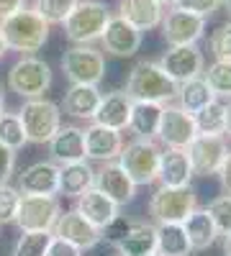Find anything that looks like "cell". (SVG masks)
<instances>
[{"instance_id": "5bb4252c", "label": "cell", "mask_w": 231, "mask_h": 256, "mask_svg": "<svg viewBox=\"0 0 231 256\" xmlns=\"http://www.w3.org/2000/svg\"><path fill=\"white\" fill-rule=\"evenodd\" d=\"M52 236H57V238H62V241L77 246L82 254L93 251L95 246L103 244V241H100V230H98L93 223H88L77 210H62V216L57 218V223H54V228H52Z\"/></svg>"}, {"instance_id": "4316f807", "label": "cell", "mask_w": 231, "mask_h": 256, "mask_svg": "<svg viewBox=\"0 0 231 256\" xmlns=\"http://www.w3.org/2000/svg\"><path fill=\"white\" fill-rule=\"evenodd\" d=\"M182 228H185V236L190 241L193 251H205L218 241V230H216V226H213L205 208H195L190 216L182 220Z\"/></svg>"}, {"instance_id": "f1b7e54d", "label": "cell", "mask_w": 231, "mask_h": 256, "mask_svg": "<svg viewBox=\"0 0 231 256\" xmlns=\"http://www.w3.org/2000/svg\"><path fill=\"white\" fill-rule=\"evenodd\" d=\"M211 100H216V98H213L211 88L205 84L203 74H200V77H195V80H187V82L177 84L175 105H180V108H182L185 113L195 116V113H198L200 108H205V105L211 102Z\"/></svg>"}, {"instance_id": "7a4b0ae2", "label": "cell", "mask_w": 231, "mask_h": 256, "mask_svg": "<svg viewBox=\"0 0 231 256\" xmlns=\"http://www.w3.org/2000/svg\"><path fill=\"white\" fill-rule=\"evenodd\" d=\"M126 95L131 100H141V102H157V105H167L175 102L177 95V82H172L164 74V70L157 64V59H141L134 64V70L129 72L126 80Z\"/></svg>"}, {"instance_id": "9a60e30c", "label": "cell", "mask_w": 231, "mask_h": 256, "mask_svg": "<svg viewBox=\"0 0 231 256\" xmlns=\"http://www.w3.org/2000/svg\"><path fill=\"white\" fill-rule=\"evenodd\" d=\"M93 187L100 192V195H106L113 205H118V208L134 202V198H136V184L121 169L118 162L100 164V169H95V184Z\"/></svg>"}, {"instance_id": "c3c4849f", "label": "cell", "mask_w": 231, "mask_h": 256, "mask_svg": "<svg viewBox=\"0 0 231 256\" xmlns=\"http://www.w3.org/2000/svg\"><path fill=\"white\" fill-rule=\"evenodd\" d=\"M223 254L231 256V233H228V236H223Z\"/></svg>"}, {"instance_id": "8fae6325", "label": "cell", "mask_w": 231, "mask_h": 256, "mask_svg": "<svg viewBox=\"0 0 231 256\" xmlns=\"http://www.w3.org/2000/svg\"><path fill=\"white\" fill-rule=\"evenodd\" d=\"M159 28H162V38L167 41V46L198 44L205 34V18L172 6V8H164Z\"/></svg>"}, {"instance_id": "2e32d148", "label": "cell", "mask_w": 231, "mask_h": 256, "mask_svg": "<svg viewBox=\"0 0 231 256\" xmlns=\"http://www.w3.org/2000/svg\"><path fill=\"white\" fill-rule=\"evenodd\" d=\"M141 38H144L141 31H136L131 24H126L123 18L111 16L106 31H103V36H100V44H103L100 52L111 54L116 59H129L141 49Z\"/></svg>"}, {"instance_id": "83f0119b", "label": "cell", "mask_w": 231, "mask_h": 256, "mask_svg": "<svg viewBox=\"0 0 231 256\" xmlns=\"http://www.w3.org/2000/svg\"><path fill=\"white\" fill-rule=\"evenodd\" d=\"M159 118H162V105L134 100L131 102V116H129V128H126V131H131L139 138H154L157 141Z\"/></svg>"}, {"instance_id": "d6986e66", "label": "cell", "mask_w": 231, "mask_h": 256, "mask_svg": "<svg viewBox=\"0 0 231 256\" xmlns=\"http://www.w3.org/2000/svg\"><path fill=\"white\" fill-rule=\"evenodd\" d=\"M121 148H123L121 131L103 128V126H95V123H90L85 128V159L88 162H98V164L116 162Z\"/></svg>"}, {"instance_id": "7dc6e473", "label": "cell", "mask_w": 231, "mask_h": 256, "mask_svg": "<svg viewBox=\"0 0 231 256\" xmlns=\"http://www.w3.org/2000/svg\"><path fill=\"white\" fill-rule=\"evenodd\" d=\"M8 54V44H6V38H3V31H0V59H3Z\"/></svg>"}, {"instance_id": "cb8c5ba5", "label": "cell", "mask_w": 231, "mask_h": 256, "mask_svg": "<svg viewBox=\"0 0 231 256\" xmlns=\"http://www.w3.org/2000/svg\"><path fill=\"white\" fill-rule=\"evenodd\" d=\"M100 98H103V92L95 84H70L59 108L77 120H93Z\"/></svg>"}, {"instance_id": "816d5d0a", "label": "cell", "mask_w": 231, "mask_h": 256, "mask_svg": "<svg viewBox=\"0 0 231 256\" xmlns=\"http://www.w3.org/2000/svg\"><path fill=\"white\" fill-rule=\"evenodd\" d=\"M149 256H162V254H157V251H154V254H149Z\"/></svg>"}, {"instance_id": "3957f363", "label": "cell", "mask_w": 231, "mask_h": 256, "mask_svg": "<svg viewBox=\"0 0 231 256\" xmlns=\"http://www.w3.org/2000/svg\"><path fill=\"white\" fill-rule=\"evenodd\" d=\"M111 8L100 0H77L70 16L65 18V36L70 44H90L95 46V41H100L103 31H106L111 20Z\"/></svg>"}, {"instance_id": "e575fe53", "label": "cell", "mask_w": 231, "mask_h": 256, "mask_svg": "<svg viewBox=\"0 0 231 256\" xmlns=\"http://www.w3.org/2000/svg\"><path fill=\"white\" fill-rule=\"evenodd\" d=\"M75 3L77 0H34L31 8L44 18L49 26H54V24H65V18L70 16Z\"/></svg>"}, {"instance_id": "5b68a950", "label": "cell", "mask_w": 231, "mask_h": 256, "mask_svg": "<svg viewBox=\"0 0 231 256\" xmlns=\"http://www.w3.org/2000/svg\"><path fill=\"white\" fill-rule=\"evenodd\" d=\"M198 208V192L193 184H182V187H157L149 198V218L154 226L164 223H182L190 212Z\"/></svg>"}, {"instance_id": "681fc988", "label": "cell", "mask_w": 231, "mask_h": 256, "mask_svg": "<svg viewBox=\"0 0 231 256\" xmlns=\"http://www.w3.org/2000/svg\"><path fill=\"white\" fill-rule=\"evenodd\" d=\"M157 3H159L162 8H172V6H177V0H157Z\"/></svg>"}, {"instance_id": "44dd1931", "label": "cell", "mask_w": 231, "mask_h": 256, "mask_svg": "<svg viewBox=\"0 0 231 256\" xmlns=\"http://www.w3.org/2000/svg\"><path fill=\"white\" fill-rule=\"evenodd\" d=\"M193 166L187 159L185 148H162L159 154V169H157V182L162 187H182L193 182Z\"/></svg>"}, {"instance_id": "f546056e", "label": "cell", "mask_w": 231, "mask_h": 256, "mask_svg": "<svg viewBox=\"0 0 231 256\" xmlns=\"http://www.w3.org/2000/svg\"><path fill=\"white\" fill-rule=\"evenodd\" d=\"M157 254L162 256H190L193 254L182 223L157 226Z\"/></svg>"}, {"instance_id": "b9f144b4", "label": "cell", "mask_w": 231, "mask_h": 256, "mask_svg": "<svg viewBox=\"0 0 231 256\" xmlns=\"http://www.w3.org/2000/svg\"><path fill=\"white\" fill-rule=\"evenodd\" d=\"M47 256H82V251H80L77 246L67 244V241L52 236V244H49V248H47Z\"/></svg>"}, {"instance_id": "ee69618b", "label": "cell", "mask_w": 231, "mask_h": 256, "mask_svg": "<svg viewBox=\"0 0 231 256\" xmlns=\"http://www.w3.org/2000/svg\"><path fill=\"white\" fill-rule=\"evenodd\" d=\"M26 3H29V0H0V20H6L16 10L26 8Z\"/></svg>"}, {"instance_id": "6da1fadb", "label": "cell", "mask_w": 231, "mask_h": 256, "mask_svg": "<svg viewBox=\"0 0 231 256\" xmlns=\"http://www.w3.org/2000/svg\"><path fill=\"white\" fill-rule=\"evenodd\" d=\"M49 24L34 8H21L6 20H0V31L8 44V52H18L21 56H31L44 49L49 41Z\"/></svg>"}, {"instance_id": "4fadbf2b", "label": "cell", "mask_w": 231, "mask_h": 256, "mask_svg": "<svg viewBox=\"0 0 231 256\" xmlns=\"http://www.w3.org/2000/svg\"><path fill=\"white\" fill-rule=\"evenodd\" d=\"M185 152H187V159H190L195 177H216L218 166L223 164V159L228 154V138L198 134Z\"/></svg>"}, {"instance_id": "f6af8a7d", "label": "cell", "mask_w": 231, "mask_h": 256, "mask_svg": "<svg viewBox=\"0 0 231 256\" xmlns=\"http://www.w3.org/2000/svg\"><path fill=\"white\" fill-rule=\"evenodd\" d=\"M223 136L231 138V100L223 102Z\"/></svg>"}, {"instance_id": "4dcf8cb0", "label": "cell", "mask_w": 231, "mask_h": 256, "mask_svg": "<svg viewBox=\"0 0 231 256\" xmlns=\"http://www.w3.org/2000/svg\"><path fill=\"white\" fill-rule=\"evenodd\" d=\"M195 131L203 136H223V100H211L195 116Z\"/></svg>"}, {"instance_id": "ab89813d", "label": "cell", "mask_w": 231, "mask_h": 256, "mask_svg": "<svg viewBox=\"0 0 231 256\" xmlns=\"http://www.w3.org/2000/svg\"><path fill=\"white\" fill-rule=\"evenodd\" d=\"M177 8L193 13V16H200V18H211L218 8H221V0H177Z\"/></svg>"}, {"instance_id": "9c48e42d", "label": "cell", "mask_w": 231, "mask_h": 256, "mask_svg": "<svg viewBox=\"0 0 231 256\" xmlns=\"http://www.w3.org/2000/svg\"><path fill=\"white\" fill-rule=\"evenodd\" d=\"M62 216V205L57 195H21L16 226L21 230H49Z\"/></svg>"}, {"instance_id": "8992f818", "label": "cell", "mask_w": 231, "mask_h": 256, "mask_svg": "<svg viewBox=\"0 0 231 256\" xmlns=\"http://www.w3.org/2000/svg\"><path fill=\"white\" fill-rule=\"evenodd\" d=\"M159 154H162V148H159V144L154 138L134 136L129 144H123L116 162L121 164L123 172L131 177V182L136 187H144V184H154L157 182Z\"/></svg>"}, {"instance_id": "7c38bea8", "label": "cell", "mask_w": 231, "mask_h": 256, "mask_svg": "<svg viewBox=\"0 0 231 256\" xmlns=\"http://www.w3.org/2000/svg\"><path fill=\"white\" fill-rule=\"evenodd\" d=\"M195 136H198V131H195V120L190 113H185L175 102L162 105L157 141L164 148H187Z\"/></svg>"}, {"instance_id": "603a6c76", "label": "cell", "mask_w": 231, "mask_h": 256, "mask_svg": "<svg viewBox=\"0 0 231 256\" xmlns=\"http://www.w3.org/2000/svg\"><path fill=\"white\" fill-rule=\"evenodd\" d=\"M164 8L157 0H121L118 3V18L131 24L136 31H154L162 24Z\"/></svg>"}, {"instance_id": "ac0fdd59", "label": "cell", "mask_w": 231, "mask_h": 256, "mask_svg": "<svg viewBox=\"0 0 231 256\" xmlns=\"http://www.w3.org/2000/svg\"><path fill=\"white\" fill-rule=\"evenodd\" d=\"M49 146V159L54 164H72V162H85V128L75 123L59 126V131L52 136Z\"/></svg>"}, {"instance_id": "8d00e7d4", "label": "cell", "mask_w": 231, "mask_h": 256, "mask_svg": "<svg viewBox=\"0 0 231 256\" xmlns=\"http://www.w3.org/2000/svg\"><path fill=\"white\" fill-rule=\"evenodd\" d=\"M208 49L216 62H231V20L216 26V31L208 38Z\"/></svg>"}, {"instance_id": "484cf974", "label": "cell", "mask_w": 231, "mask_h": 256, "mask_svg": "<svg viewBox=\"0 0 231 256\" xmlns=\"http://www.w3.org/2000/svg\"><path fill=\"white\" fill-rule=\"evenodd\" d=\"M118 256H149L157 251V226L146 220H131L129 233L116 246Z\"/></svg>"}, {"instance_id": "f35d334b", "label": "cell", "mask_w": 231, "mask_h": 256, "mask_svg": "<svg viewBox=\"0 0 231 256\" xmlns=\"http://www.w3.org/2000/svg\"><path fill=\"white\" fill-rule=\"evenodd\" d=\"M129 228H131V218H126V216H121V212H118V216L106 228H100V241H106L108 246L116 248L123 241L126 233H129Z\"/></svg>"}, {"instance_id": "f907efd6", "label": "cell", "mask_w": 231, "mask_h": 256, "mask_svg": "<svg viewBox=\"0 0 231 256\" xmlns=\"http://www.w3.org/2000/svg\"><path fill=\"white\" fill-rule=\"evenodd\" d=\"M221 6H223V8H226V13L231 16V0H221Z\"/></svg>"}, {"instance_id": "e0dca14e", "label": "cell", "mask_w": 231, "mask_h": 256, "mask_svg": "<svg viewBox=\"0 0 231 256\" xmlns=\"http://www.w3.org/2000/svg\"><path fill=\"white\" fill-rule=\"evenodd\" d=\"M16 190L21 195H57L59 190V164L52 159H41L29 164L18 174Z\"/></svg>"}, {"instance_id": "d590c367", "label": "cell", "mask_w": 231, "mask_h": 256, "mask_svg": "<svg viewBox=\"0 0 231 256\" xmlns=\"http://www.w3.org/2000/svg\"><path fill=\"white\" fill-rule=\"evenodd\" d=\"M208 216H211L218 236H228L231 233V195H218L208 202Z\"/></svg>"}, {"instance_id": "52a82bcc", "label": "cell", "mask_w": 231, "mask_h": 256, "mask_svg": "<svg viewBox=\"0 0 231 256\" xmlns=\"http://www.w3.org/2000/svg\"><path fill=\"white\" fill-rule=\"evenodd\" d=\"M18 118L29 144H49L62 126V108L49 98H34L24 100Z\"/></svg>"}, {"instance_id": "d6a6232c", "label": "cell", "mask_w": 231, "mask_h": 256, "mask_svg": "<svg viewBox=\"0 0 231 256\" xmlns=\"http://www.w3.org/2000/svg\"><path fill=\"white\" fill-rule=\"evenodd\" d=\"M49 244H52L49 230H21L11 256H47Z\"/></svg>"}, {"instance_id": "836d02e7", "label": "cell", "mask_w": 231, "mask_h": 256, "mask_svg": "<svg viewBox=\"0 0 231 256\" xmlns=\"http://www.w3.org/2000/svg\"><path fill=\"white\" fill-rule=\"evenodd\" d=\"M0 144L13 148V152H21V148L29 144L18 113H3L0 116Z\"/></svg>"}, {"instance_id": "7402d4cb", "label": "cell", "mask_w": 231, "mask_h": 256, "mask_svg": "<svg viewBox=\"0 0 231 256\" xmlns=\"http://www.w3.org/2000/svg\"><path fill=\"white\" fill-rule=\"evenodd\" d=\"M95 184V169L93 164L85 162H72V164H62L59 166V190L57 198H67V200H77L80 195H85L88 190H93Z\"/></svg>"}, {"instance_id": "30bf717a", "label": "cell", "mask_w": 231, "mask_h": 256, "mask_svg": "<svg viewBox=\"0 0 231 256\" xmlns=\"http://www.w3.org/2000/svg\"><path fill=\"white\" fill-rule=\"evenodd\" d=\"M157 64L164 70V74L172 82L182 84L187 80H195L205 70V56L198 44H185V46H167Z\"/></svg>"}, {"instance_id": "74e56055", "label": "cell", "mask_w": 231, "mask_h": 256, "mask_svg": "<svg viewBox=\"0 0 231 256\" xmlns=\"http://www.w3.org/2000/svg\"><path fill=\"white\" fill-rule=\"evenodd\" d=\"M18 202H21V192L16 190V184H11V182L0 184V226L16 223Z\"/></svg>"}, {"instance_id": "277c9868", "label": "cell", "mask_w": 231, "mask_h": 256, "mask_svg": "<svg viewBox=\"0 0 231 256\" xmlns=\"http://www.w3.org/2000/svg\"><path fill=\"white\" fill-rule=\"evenodd\" d=\"M54 82L49 62L39 59L36 54L31 56H21L13 67L8 70L6 84L8 90L16 92L21 100H34V98H44Z\"/></svg>"}, {"instance_id": "ba28073f", "label": "cell", "mask_w": 231, "mask_h": 256, "mask_svg": "<svg viewBox=\"0 0 231 256\" xmlns=\"http://www.w3.org/2000/svg\"><path fill=\"white\" fill-rule=\"evenodd\" d=\"M62 72L70 84H98L106 80V54L90 44H72L62 54Z\"/></svg>"}, {"instance_id": "d4e9b609", "label": "cell", "mask_w": 231, "mask_h": 256, "mask_svg": "<svg viewBox=\"0 0 231 256\" xmlns=\"http://www.w3.org/2000/svg\"><path fill=\"white\" fill-rule=\"evenodd\" d=\"M72 210H77L82 218H85L88 223H93L98 230L100 228H106L118 212H121V208L118 205H113L106 195H100V192L93 187V190H88L85 195H80L77 200H75V208Z\"/></svg>"}, {"instance_id": "60d3db41", "label": "cell", "mask_w": 231, "mask_h": 256, "mask_svg": "<svg viewBox=\"0 0 231 256\" xmlns=\"http://www.w3.org/2000/svg\"><path fill=\"white\" fill-rule=\"evenodd\" d=\"M16 154L18 152L0 144V184H8L11 177L16 174Z\"/></svg>"}, {"instance_id": "1f68e13d", "label": "cell", "mask_w": 231, "mask_h": 256, "mask_svg": "<svg viewBox=\"0 0 231 256\" xmlns=\"http://www.w3.org/2000/svg\"><path fill=\"white\" fill-rule=\"evenodd\" d=\"M203 80L211 88L213 98L231 100V62L213 59V64H208V70H203Z\"/></svg>"}, {"instance_id": "7bdbcfd3", "label": "cell", "mask_w": 231, "mask_h": 256, "mask_svg": "<svg viewBox=\"0 0 231 256\" xmlns=\"http://www.w3.org/2000/svg\"><path fill=\"white\" fill-rule=\"evenodd\" d=\"M216 177H218V182H221V190H223V195H231V148H228V154H226L223 164L218 166Z\"/></svg>"}, {"instance_id": "ffe728a7", "label": "cell", "mask_w": 231, "mask_h": 256, "mask_svg": "<svg viewBox=\"0 0 231 256\" xmlns=\"http://www.w3.org/2000/svg\"><path fill=\"white\" fill-rule=\"evenodd\" d=\"M131 98L126 95L123 90H113L106 92L98 102V110L93 116L90 123L103 126V128H113V131H126L129 128V116H131Z\"/></svg>"}, {"instance_id": "bcb514c9", "label": "cell", "mask_w": 231, "mask_h": 256, "mask_svg": "<svg viewBox=\"0 0 231 256\" xmlns=\"http://www.w3.org/2000/svg\"><path fill=\"white\" fill-rule=\"evenodd\" d=\"M6 113V88H3V82H0V116Z\"/></svg>"}]
</instances>
